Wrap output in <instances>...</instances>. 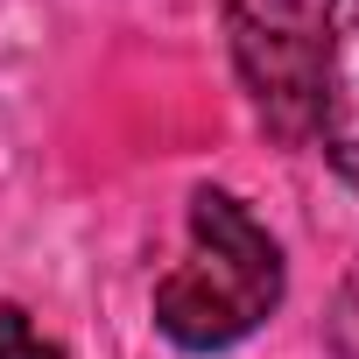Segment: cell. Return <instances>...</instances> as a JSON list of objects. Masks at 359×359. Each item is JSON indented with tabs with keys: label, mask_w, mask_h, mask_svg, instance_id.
<instances>
[{
	"label": "cell",
	"mask_w": 359,
	"mask_h": 359,
	"mask_svg": "<svg viewBox=\"0 0 359 359\" xmlns=\"http://www.w3.org/2000/svg\"><path fill=\"white\" fill-rule=\"evenodd\" d=\"M226 50L261 113V127L296 148L310 141L317 99V15L310 0H226Z\"/></svg>",
	"instance_id": "7a4b0ae2"
},
{
	"label": "cell",
	"mask_w": 359,
	"mask_h": 359,
	"mask_svg": "<svg viewBox=\"0 0 359 359\" xmlns=\"http://www.w3.org/2000/svg\"><path fill=\"white\" fill-rule=\"evenodd\" d=\"M22 359H64V345H43V338H29V345H22Z\"/></svg>",
	"instance_id": "5b68a950"
},
{
	"label": "cell",
	"mask_w": 359,
	"mask_h": 359,
	"mask_svg": "<svg viewBox=\"0 0 359 359\" xmlns=\"http://www.w3.org/2000/svg\"><path fill=\"white\" fill-rule=\"evenodd\" d=\"M29 338H36V331H29V310H22V303H0V359H22Z\"/></svg>",
	"instance_id": "277c9868"
},
{
	"label": "cell",
	"mask_w": 359,
	"mask_h": 359,
	"mask_svg": "<svg viewBox=\"0 0 359 359\" xmlns=\"http://www.w3.org/2000/svg\"><path fill=\"white\" fill-rule=\"evenodd\" d=\"M289 268L275 233L233 198L198 184L191 191V254L155 282V331L176 352H233L282 310Z\"/></svg>",
	"instance_id": "6da1fadb"
},
{
	"label": "cell",
	"mask_w": 359,
	"mask_h": 359,
	"mask_svg": "<svg viewBox=\"0 0 359 359\" xmlns=\"http://www.w3.org/2000/svg\"><path fill=\"white\" fill-rule=\"evenodd\" d=\"M310 134L324 141L331 169L359 191V0H324L317 15V99Z\"/></svg>",
	"instance_id": "3957f363"
}]
</instances>
